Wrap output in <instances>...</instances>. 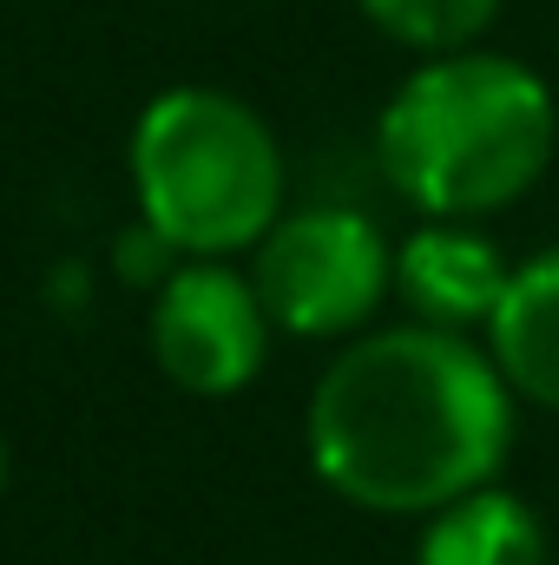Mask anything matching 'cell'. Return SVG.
<instances>
[{"label": "cell", "instance_id": "obj_1", "mask_svg": "<svg viewBox=\"0 0 559 565\" xmlns=\"http://www.w3.org/2000/svg\"><path fill=\"white\" fill-rule=\"evenodd\" d=\"M514 408L487 342L395 322L356 335L309 388L303 454L316 480L382 520H428L494 487L514 454Z\"/></svg>", "mask_w": 559, "mask_h": 565}, {"label": "cell", "instance_id": "obj_2", "mask_svg": "<svg viewBox=\"0 0 559 565\" xmlns=\"http://www.w3.org/2000/svg\"><path fill=\"white\" fill-rule=\"evenodd\" d=\"M559 151L547 73L500 46L415 60L376 113V164L421 217H494L520 204Z\"/></svg>", "mask_w": 559, "mask_h": 565}, {"label": "cell", "instance_id": "obj_3", "mask_svg": "<svg viewBox=\"0 0 559 565\" xmlns=\"http://www.w3.org/2000/svg\"><path fill=\"white\" fill-rule=\"evenodd\" d=\"M139 217L184 257H251L289 211V164L271 119L224 86L151 93L126 139Z\"/></svg>", "mask_w": 559, "mask_h": 565}, {"label": "cell", "instance_id": "obj_4", "mask_svg": "<svg viewBox=\"0 0 559 565\" xmlns=\"http://www.w3.org/2000/svg\"><path fill=\"white\" fill-rule=\"evenodd\" d=\"M251 282L283 335L342 342L376 322L395 296V244L369 211L349 204H303L283 211L271 237L251 250Z\"/></svg>", "mask_w": 559, "mask_h": 565}, {"label": "cell", "instance_id": "obj_5", "mask_svg": "<svg viewBox=\"0 0 559 565\" xmlns=\"http://www.w3.org/2000/svg\"><path fill=\"white\" fill-rule=\"evenodd\" d=\"M271 329L277 322L251 270H238L231 257H184L151 289V316H145L158 375L198 402H224L251 388L271 362Z\"/></svg>", "mask_w": 559, "mask_h": 565}, {"label": "cell", "instance_id": "obj_6", "mask_svg": "<svg viewBox=\"0 0 559 565\" xmlns=\"http://www.w3.org/2000/svg\"><path fill=\"white\" fill-rule=\"evenodd\" d=\"M507 282H514V264L467 217H421V231L395 244V296L428 329H454V335L487 329Z\"/></svg>", "mask_w": 559, "mask_h": 565}, {"label": "cell", "instance_id": "obj_7", "mask_svg": "<svg viewBox=\"0 0 559 565\" xmlns=\"http://www.w3.org/2000/svg\"><path fill=\"white\" fill-rule=\"evenodd\" d=\"M481 335H487V355L500 362L507 388L559 415V244L514 264V282Z\"/></svg>", "mask_w": 559, "mask_h": 565}, {"label": "cell", "instance_id": "obj_8", "mask_svg": "<svg viewBox=\"0 0 559 565\" xmlns=\"http://www.w3.org/2000/svg\"><path fill=\"white\" fill-rule=\"evenodd\" d=\"M547 526L534 513V500H520L514 487H474L454 507L428 513L415 540V565H547Z\"/></svg>", "mask_w": 559, "mask_h": 565}, {"label": "cell", "instance_id": "obj_9", "mask_svg": "<svg viewBox=\"0 0 559 565\" xmlns=\"http://www.w3.org/2000/svg\"><path fill=\"white\" fill-rule=\"evenodd\" d=\"M507 0H356V13L395 40L402 53L434 60V53H461V46H481L494 33Z\"/></svg>", "mask_w": 559, "mask_h": 565}, {"label": "cell", "instance_id": "obj_10", "mask_svg": "<svg viewBox=\"0 0 559 565\" xmlns=\"http://www.w3.org/2000/svg\"><path fill=\"white\" fill-rule=\"evenodd\" d=\"M178 264H184V250H178L165 231H151L145 217H139V224H126V231H119V244H113V270H119L126 282H139V289H158Z\"/></svg>", "mask_w": 559, "mask_h": 565}, {"label": "cell", "instance_id": "obj_11", "mask_svg": "<svg viewBox=\"0 0 559 565\" xmlns=\"http://www.w3.org/2000/svg\"><path fill=\"white\" fill-rule=\"evenodd\" d=\"M0 493H7V434H0Z\"/></svg>", "mask_w": 559, "mask_h": 565}]
</instances>
